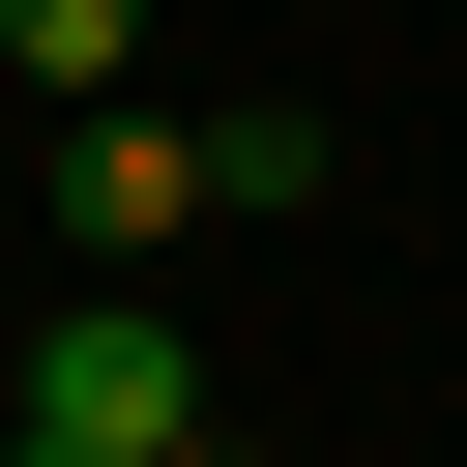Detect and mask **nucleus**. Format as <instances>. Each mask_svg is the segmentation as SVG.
Segmentation results:
<instances>
[{"label":"nucleus","instance_id":"nucleus-2","mask_svg":"<svg viewBox=\"0 0 467 467\" xmlns=\"http://www.w3.org/2000/svg\"><path fill=\"white\" fill-rule=\"evenodd\" d=\"M204 204H234V175H204V117H146V88H117V117H58V234H117V263H146V234H204Z\"/></svg>","mask_w":467,"mask_h":467},{"label":"nucleus","instance_id":"nucleus-1","mask_svg":"<svg viewBox=\"0 0 467 467\" xmlns=\"http://www.w3.org/2000/svg\"><path fill=\"white\" fill-rule=\"evenodd\" d=\"M204 438V350L146 321V292H88L58 350H29V467H175Z\"/></svg>","mask_w":467,"mask_h":467},{"label":"nucleus","instance_id":"nucleus-3","mask_svg":"<svg viewBox=\"0 0 467 467\" xmlns=\"http://www.w3.org/2000/svg\"><path fill=\"white\" fill-rule=\"evenodd\" d=\"M117 29H146V0H0V58H29L58 117H117Z\"/></svg>","mask_w":467,"mask_h":467}]
</instances>
